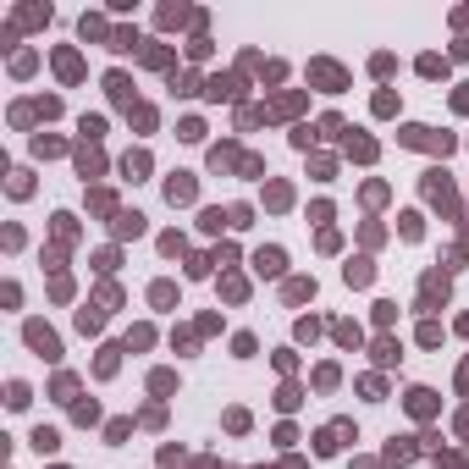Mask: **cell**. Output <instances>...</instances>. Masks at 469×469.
Instances as JSON below:
<instances>
[{
  "instance_id": "16",
  "label": "cell",
  "mask_w": 469,
  "mask_h": 469,
  "mask_svg": "<svg viewBox=\"0 0 469 469\" xmlns=\"http://www.w3.org/2000/svg\"><path fill=\"white\" fill-rule=\"evenodd\" d=\"M315 387H337V365H320L315 370Z\"/></svg>"
},
{
  "instance_id": "2",
  "label": "cell",
  "mask_w": 469,
  "mask_h": 469,
  "mask_svg": "<svg viewBox=\"0 0 469 469\" xmlns=\"http://www.w3.org/2000/svg\"><path fill=\"white\" fill-rule=\"evenodd\" d=\"M348 436H353V425H348V420H337V425H326V431L315 436V453H337Z\"/></svg>"
},
{
  "instance_id": "10",
  "label": "cell",
  "mask_w": 469,
  "mask_h": 469,
  "mask_svg": "<svg viewBox=\"0 0 469 469\" xmlns=\"http://www.w3.org/2000/svg\"><path fill=\"white\" fill-rule=\"evenodd\" d=\"M436 299H447V276H425V304H436Z\"/></svg>"
},
{
  "instance_id": "12",
  "label": "cell",
  "mask_w": 469,
  "mask_h": 469,
  "mask_svg": "<svg viewBox=\"0 0 469 469\" xmlns=\"http://www.w3.org/2000/svg\"><path fill=\"white\" fill-rule=\"evenodd\" d=\"M348 155H359V160H376V144H370V138H348Z\"/></svg>"
},
{
  "instance_id": "17",
  "label": "cell",
  "mask_w": 469,
  "mask_h": 469,
  "mask_svg": "<svg viewBox=\"0 0 469 469\" xmlns=\"http://www.w3.org/2000/svg\"><path fill=\"white\" fill-rule=\"evenodd\" d=\"M453 105H459V111H469V88H459V100H453Z\"/></svg>"
},
{
  "instance_id": "9",
  "label": "cell",
  "mask_w": 469,
  "mask_h": 469,
  "mask_svg": "<svg viewBox=\"0 0 469 469\" xmlns=\"http://www.w3.org/2000/svg\"><path fill=\"white\" fill-rule=\"evenodd\" d=\"M287 299H293V304H304V299H315V282H304V276H293V282H287Z\"/></svg>"
},
{
  "instance_id": "6",
  "label": "cell",
  "mask_w": 469,
  "mask_h": 469,
  "mask_svg": "<svg viewBox=\"0 0 469 469\" xmlns=\"http://www.w3.org/2000/svg\"><path fill=\"white\" fill-rule=\"evenodd\" d=\"M408 408H414V414H420V420H425V414H436V392L414 387V392H408Z\"/></svg>"
},
{
  "instance_id": "15",
  "label": "cell",
  "mask_w": 469,
  "mask_h": 469,
  "mask_svg": "<svg viewBox=\"0 0 469 469\" xmlns=\"http://www.w3.org/2000/svg\"><path fill=\"white\" fill-rule=\"evenodd\" d=\"M420 72H425V78H436V72H447V61H442V56H425V61H420Z\"/></svg>"
},
{
  "instance_id": "7",
  "label": "cell",
  "mask_w": 469,
  "mask_h": 469,
  "mask_svg": "<svg viewBox=\"0 0 469 469\" xmlns=\"http://www.w3.org/2000/svg\"><path fill=\"white\" fill-rule=\"evenodd\" d=\"M205 94H210V100H232V94H237V78H210Z\"/></svg>"
},
{
  "instance_id": "13",
  "label": "cell",
  "mask_w": 469,
  "mask_h": 469,
  "mask_svg": "<svg viewBox=\"0 0 469 469\" xmlns=\"http://www.w3.org/2000/svg\"><path fill=\"white\" fill-rule=\"evenodd\" d=\"M265 199H271V205H276V210H282V205H287V199H293V188H287V182H271V193H265Z\"/></svg>"
},
{
  "instance_id": "3",
  "label": "cell",
  "mask_w": 469,
  "mask_h": 469,
  "mask_svg": "<svg viewBox=\"0 0 469 469\" xmlns=\"http://www.w3.org/2000/svg\"><path fill=\"white\" fill-rule=\"evenodd\" d=\"M166 199H171V205H182V199H193V177H188V171H177V177L166 182Z\"/></svg>"
},
{
  "instance_id": "18",
  "label": "cell",
  "mask_w": 469,
  "mask_h": 469,
  "mask_svg": "<svg viewBox=\"0 0 469 469\" xmlns=\"http://www.w3.org/2000/svg\"><path fill=\"white\" fill-rule=\"evenodd\" d=\"M459 387H464V392H469V365H464V376H459Z\"/></svg>"
},
{
  "instance_id": "5",
  "label": "cell",
  "mask_w": 469,
  "mask_h": 469,
  "mask_svg": "<svg viewBox=\"0 0 469 469\" xmlns=\"http://www.w3.org/2000/svg\"><path fill=\"white\" fill-rule=\"evenodd\" d=\"M310 78H315V83H326V88H342V67H331V61H315Z\"/></svg>"
},
{
  "instance_id": "4",
  "label": "cell",
  "mask_w": 469,
  "mask_h": 469,
  "mask_svg": "<svg viewBox=\"0 0 469 469\" xmlns=\"http://www.w3.org/2000/svg\"><path fill=\"white\" fill-rule=\"evenodd\" d=\"M254 271L260 276H282V248H260L254 254Z\"/></svg>"
},
{
  "instance_id": "1",
  "label": "cell",
  "mask_w": 469,
  "mask_h": 469,
  "mask_svg": "<svg viewBox=\"0 0 469 469\" xmlns=\"http://www.w3.org/2000/svg\"><path fill=\"white\" fill-rule=\"evenodd\" d=\"M403 144H414V150H442V155H447V150H453V138H447V133H442V138H436V133H431V127H403Z\"/></svg>"
},
{
  "instance_id": "14",
  "label": "cell",
  "mask_w": 469,
  "mask_h": 469,
  "mask_svg": "<svg viewBox=\"0 0 469 469\" xmlns=\"http://www.w3.org/2000/svg\"><path fill=\"white\" fill-rule=\"evenodd\" d=\"M376 359H381V365H392V359H397V342H392V337H381V342H376Z\"/></svg>"
},
{
  "instance_id": "8",
  "label": "cell",
  "mask_w": 469,
  "mask_h": 469,
  "mask_svg": "<svg viewBox=\"0 0 469 469\" xmlns=\"http://www.w3.org/2000/svg\"><path fill=\"white\" fill-rule=\"evenodd\" d=\"M342 276H348L353 287H365V282H370V260H348V271H342Z\"/></svg>"
},
{
  "instance_id": "11",
  "label": "cell",
  "mask_w": 469,
  "mask_h": 469,
  "mask_svg": "<svg viewBox=\"0 0 469 469\" xmlns=\"http://www.w3.org/2000/svg\"><path fill=\"white\" fill-rule=\"evenodd\" d=\"M337 342H342V348H359V326H353V320H337Z\"/></svg>"
}]
</instances>
